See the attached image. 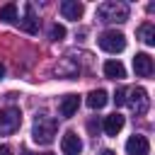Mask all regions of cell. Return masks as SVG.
Returning a JSON list of instances; mask_svg holds the SVG:
<instances>
[{"label":"cell","mask_w":155,"mask_h":155,"mask_svg":"<svg viewBox=\"0 0 155 155\" xmlns=\"http://www.w3.org/2000/svg\"><path fill=\"white\" fill-rule=\"evenodd\" d=\"M97 19L104 22V24H124L128 19V5L126 2H116V0L102 2L97 7Z\"/></svg>","instance_id":"cell-1"},{"label":"cell","mask_w":155,"mask_h":155,"mask_svg":"<svg viewBox=\"0 0 155 155\" xmlns=\"http://www.w3.org/2000/svg\"><path fill=\"white\" fill-rule=\"evenodd\" d=\"M56 128H58L56 119H51V116H46V114H39V116L34 119V126H31V138H34L39 145H48V143H53V138H56Z\"/></svg>","instance_id":"cell-2"},{"label":"cell","mask_w":155,"mask_h":155,"mask_svg":"<svg viewBox=\"0 0 155 155\" xmlns=\"http://www.w3.org/2000/svg\"><path fill=\"white\" fill-rule=\"evenodd\" d=\"M97 44H99V48L107 51V53H121V51L126 48V36H124L121 31H116V29H109V31L99 34Z\"/></svg>","instance_id":"cell-3"},{"label":"cell","mask_w":155,"mask_h":155,"mask_svg":"<svg viewBox=\"0 0 155 155\" xmlns=\"http://www.w3.org/2000/svg\"><path fill=\"white\" fill-rule=\"evenodd\" d=\"M126 94H128V97H126V104L131 107V111H133L136 116L148 114V109H150V97H148V92H145L143 87H133V90H128Z\"/></svg>","instance_id":"cell-4"},{"label":"cell","mask_w":155,"mask_h":155,"mask_svg":"<svg viewBox=\"0 0 155 155\" xmlns=\"http://www.w3.org/2000/svg\"><path fill=\"white\" fill-rule=\"evenodd\" d=\"M22 124V111L17 107H5L0 109V136H10L19 128Z\"/></svg>","instance_id":"cell-5"},{"label":"cell","mask_w":155,"mask_h":155,"mask_svg":"<svg viewBox=\"0 0 155 155\" xmlns=\"http://www.w3.org/2000/svg\"><path fill=\"white\" fill-rule=\"evenodd\" d=\"M61 150L63 155H80L82 153V140L75 131H68L63 138H61Z\"/></svg>","instance_id":"cell-6"},{"label":"cell","mask_w":155,"mask_h":155,"mask_svg":"<svg viewBox=\"0 0 155 155\" xmlns=\"http://www.w3.org/2000/svg\"><path fill=\"white\" fill-rule=\"evenodd\" d=\"M126 153H128V155H148V153H150L148 138L140 136V133H133V136L126 140Z\"/></svg>","instance_id":"cell-7"},{"label":"cell","mask_w":155,"mask_h":155,"mask_svg":"<svg viewBox=\"0 0 155 155\" xmlns=\"http://www.w3.org/2000/svg\"><path fill=\"white\" fill-rule=\"evenodd\" d=\"M133 70L138 78H150L153 75V58L148 53H136L133 58Z\"/></svg>","instance_id":"cell-8"},{"label":"cell","mask_w":155,"mask_h":155,"mask_svg":"<svg viewBox=\"0 0 155 155\" xmlns=\"http://www.w3.org/2000/svg\"><path fill=\"white\" fill-rule=\"evenodd\" d=\"M82 12H85V5L78 2V0H63L61 2V15L65 19H80Z\"/></svg>","instance_id":"cell-9"},{"label":"cell","mask_w":155,"mask_h":155,"mask_svg":"<svg viewBox=\"0 0 155 155\" xmlns=\"http://www.w3.org/2000/svg\"><path fill=\"white\" fill-rule=\"evenodd\" d=\"M19 27H22L27 34H36V31H39V19H36V15H34V7H31V5H27V7H24V19H19Z\"/></svg>","instance_id":"cell-10"},{"label":"cell","mask_w":155,"mask_h":155,"mask_svg":"<svg viewBox=\"0 0 155 155\" xmlns=\"http://www.w3.org/2000/svg\"><path fill=\"white\" fill-rule=\"evenodd\" d=\"M56 75L58 78H75L78 73H80V68H78V63H73L70 58H61L58 63H56Z\"/></svg>","instance_id":"cell-11"},{"label":"cell","mask_w":155,"mask_h":155,"mask_svg":"<svg viewBox=\"0 0 155 155\" xmlns=\"http://www.w3.org/2000/svg\"><path fill=\"white\" fill-rule=\"evenodd\" d=\"M78 107H80V97H78V94H65V97L61 99V116H63V119L75 116Z\"/></svg>","instance_id":"cell-12"},{"label":"cell","mask_w":155,"mask_h":155,"mask_svg":"<svg viewBox=\"0 0 155 155\" xmlns=\"http://www.w3.org/2000/svg\"><path fill=\"white\" fill-rule=\"evenodd\" d=\"M124 124H126V119H124L119 111H114V114H109V116L104 119V133H107V136H116V133L124 128Z\"/></svg>","instance_id":"cell-13"},{"label":"cell","mask_w":155,"mask_h":155,"mask_svg":"<svg viewBox=\"0 0 155 155\" xmlns=\"http://www.w3.org/2000/svg\"><path fill=\"white\" fill-rule=\"evenodd\" d=\"M104 75L111 78V80H121V78H126V68L119 61H107L104 63Z\"/></svg>","instance_id":"cell-14"},{"label":"cell","mask_w":155,"mask_h":155,"mask_svg":"<svg viewBox=\"0 0 155 155\" xmlns=\"http://www.w3.org/2000/svg\"><path fill=\"white\" fill-rule=\"evenodd\" d=\"M107 102H109V97H107L104 90H92V92L87 94V107H90V109H102Z\"/></svg>","instance_id":"cell-15"},{"label":"cell","mask_w":155,"mask_h":155,"mask_svg":"<svg viewBox=\"0 0 155 155\" xmlns=\"http://www.w3.org/2000/svg\"><path fill=\"white\" fill-rule=\"evenodd\" d=\"M138 39H140L143 44H148V46H155V27H153L150 22L140 24V27H138Z\"/></svg>","instance_id":"cell-16"},{"label":"cell","mask_w":155,"mask_h":155,"mask_svg":"<svg viewBox=\"0 0 155 155\" xmlns=\"http://www.w3.org/2000/svg\"><path fill=\"white\" fill-rule=\"evenodd\" d=\"M0 19L7 22V24L17 22V5H15V2H7L5 7H0Z\"/></svg>","instance_id":"cell-17"},{"label":"cell","mask_w":155,"mask_h":155,"mask_svg":"<svg viewBox=\"0 0 155 155\" xmlns=\"http://www.w3.org/2000/svg\"><path fill=\"white\" fill-rule=\"evenodd\" d=\"M48 39H51V41H61V39H65V27H63V24H51V29H48Z\"/></svg>","instance_id":"cell-18"},{"label":"cell","mask_w":155,"mask_h":155,"mask_svg":"<svg viewBox=\"0 0 155 155\" xmlns=\"http://www.w3.org/2000/svg\"><path fill=\"white\" fill-rule=\"evenodd\" d=\"M126 87H119L116 92H114V102H116V107H121V104H126Z\"/></svg>","instance_id":"cell-19"},{"label":"cell","mask_w":155,"mask_h":155,"mask_svg":"<svg viewBox=\"0 0 155 155\" xmlns=\"http://www.w3.org/2000/svg\"><path fill=\"white\" fill-rule=\"evenodd\" d=\"M0 155H12V148L10 145H0Z\"/></svg>","instance_id":"cell-20"},{"label":"cell","mask_w":155,"mask_h":155,"mask_svg":"<svg viewBox=\"0 0 155 155\" xmlns=\"http://www.w3.org/2000/svg\"><path fill=\"white\" fill-rule=\"evenodd\" d=\"M99 155H116V153H114V150H102Z\"/></svg>","instance_id":"cell-21"},{"label":"cell","mask_w":155,"mask_h":155,"mask_svg":"<svg viewBox=\"0 0 155 155\" xmlns=\"http://www.w3.org/2000/svg\"><path fill=\"white\" fill-rule=\"evenodd\" d=\"M2 75H5V65L0 63V78H2Z\"/></svg>","instance_id":"cell-22"},{"label":"cell","mask_w":155,"mask_h":155,"mask_svg":"<svg viewBox=\"0 0 155 155\" xmlns=\"http://www.w3.org/2000/svg\"><path fill=\"white\" fill-rule=\"evenodd\" d=\"M22 155H36V153H31V150H24V153H22Z\"/></svg>","instance_id":"cell-23"},{"label":"cell","mask_w":155,"mask_h":155,"mask_svg":"<svg viewBox=\"0 0 155 155\" xmlns=\"http://www.w3.org/2000/svg\"><path fill=\"white\" fill-rule=\"evenodd\" d=\"M44 155H53V153H44Z\"/></svg>","instance_id":"cell-24"}]
</instances>
